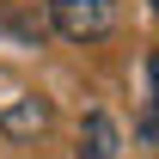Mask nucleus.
<instances>
[{"mask_svg": "<svg viewBox=\"0 0 159 159\" xmlns=\"http://www.w3.org/2000/svg\"><path fill=\"white\" fill-rule=\"evenodd\" d=\"M43 19L67 43H104L116 31V0H43Z\"/></svg>", "mask_w": 159, "mask_h": 159, "instance_id": "obj_1", "label": "nucleus"}, {"mask_svg": "<svg viewBox=\"0 0 159 159\" xmlns=\"http://www.w3.org/2000/svg\"><path fill=\"white\" fill-rule=\"evenodd\" d=\"M116 153H122V135L110 122V110H92L80 122V159H116Z\"/></svg>", "mask_w": 159, "mask_h": 159, "instance_id": "obj_2", "label": "nucleus"}, {"mask_svg": "<svg viewBox=\"0 0 159 159\" xmlns=\"http://www.w3.org/2000/svg\"><path fill=\"white\" fill-rule=\"evenodd\" d=\"M153 6H159V0H153Z\"/></svg>", "mask_w": 159, "mask_h": 159, "instance_id": "obj_5", "label": "nucleus"}, {"mask_svg": "<svg viewBox=\"0 0 159 159\" xmlns=\"http://www.w3.org/2000/svg\"><path fill=\"white\" fill-rule=\"evenodd\" d=\"M147 86H153V98H147V116H141V141L159 147V55L147 61Z\"/></svg>", "mask_w": 159, "mask_h": 159, "instance_id": "obj_4", "label": "nucleus"}, {"mask_svg": "<svg viewBox=\"0 0 159 159\" xmlns=\"http://www.w3.org/2000/svg\"><path fill=\"white\" fill-rule=\"evenodd\" d=\"M0 129H6V135H37V129H49V104H43V98L12 104V110L0 116Z\"/></svg>", "mask_w": 159, "mask_h": 159, "instance_id": "obj_3", "label": "nucleus"}]
</instances>
